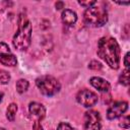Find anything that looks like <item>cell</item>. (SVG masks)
I'll return each instance as SVG.
<instances>
[{
	"mask_svg": "<svg viewBox=\"0 0 130 130\" xmlns=\"http://www.w3.org/2000/svg\"><path fill=\"white\" fill-rule=\"evenodd\" d=\"M78 3L81 5V6H84V7H86V8H88V7H91V6H93L95 3H96V1H78Z\"/></svg>",
	"mask_w": 130,
	"mask_h": 130,
	"instance_id": "19",
	"label": "cell"
},
{
	"mask_svg": "<svg viewBox=\"0 0 130 130\" xmlns=\"http://www.w3.org/2000/svg\"><path fill=\"white\" fill-rule=\"evenodd\" d=\"M89 82H90V84H91L94 88H96V89L100 90V91L108 92V91L111 89L110 83H109L106 79H104V78L94 76V77H91V78H90Z\"/></svg>",
	"mask_w": 130,
	"mask_h": 130,
	"instance_id": "10",
	"label": "cell"
},
{
	"mask_svg": "<svg viewBox=\"0 0 130 130\" xmlns=\"http://www.w3.org/2000/svg\"><path fill=\"white\" fill-rule=\"evenodd\" d=\"M10 80V74L3 70V69H0V83L1 84H7Z\"/></svg>",
	"mask_w": 130,
	"mask_h": 130,
	"instance_id": "15",
	"label": "cell"
},
{
	"mask_svg": "<svg viewBox=\"0 0 130 130\" xmlns=\"http://www.w3.org/2000/svg\"><path fill=\"white\" fill-rule=\"evenodd\" d=\"M88 68L92 69V70H100V69H102V64L98 61H91L88 64Z\"/></svg>",
	"mask_w": 130,
	"mask_h": 130,
	"instance_id": "16",
	"label": "cell"
},
{
	"mask_svg": "<svg viewBox=\"0 0 130 130\" xmlns=\"http://www.w3.org/2000/svg\"><path fill=\"white\" fill-rule=\"evenodd\" d=\"M28 111L30 116L35 119V121L41 122L45 116H46V109L42 104H39L37 102H32L28 106Z\"/></svg>",
	"mask_w": 130,
	"mask_h": 130,
	"instance_id": "9",
	"label": "cell"
},
{
	"mask_svg": "<svg viewBox=\"0 0 130 130\" xmlns=\"http://www.w3.org/2000/svg\"><path fill=\"white\" fill-rule=\"evenodd\" d=\"M28 85H29L28 84V81L25 80V79H19V80L16 81V84H15L16 90L19 93H23L24 91H26L27 88H28Z\"/></svg>",
	"mask_w": 130,
	"mask_h": 130,
	"instance_id": "13",
	"label": "cell"
},
{
	"mask_svg": "<svg viewBox=\"0 0 130 130\" xmlns=\"http://www.w3.org/2000/svg\"><path fill=\"white\" fill-rule=\"evenodd\" d=\"M77 102L85 108L92 107L98 102V94L89 89H81L76 95Z\"/></svg>",
	"mask_w": 130,
	"mask_h": 130,
	"instance_id": "6",
	"label": "cell"
},
{
	"mask_svg": "<svg viewBox=\"0 0 130 130\" xmlns=\"http://www.w3.org/2000/svg\"><path fill=\"white\" fill-rule=\"evenodd\" d=\"M101 115L99 112L90 110L84 115V130H101Z\"/></svg>",
	"mask_w": 130,
	"mask_h": 130,
	"instance_id": "5",
	"label": "cell"
},
{
	"mask_svg": "<svg viewBox=\"0 0 130 130\" xmlns=\"http://www.w3.org/2000/svg\"><path fill=\"white\" fill-rule=\"evenodd\" d=\"M57 130H75V129L72 128L68 123H64V122H62V123H60V124L58 125Z\"/></svg>",
	"mask_w": 130,
	"mask_h": 130,
	"instance_id": "18",
	"label": "cell"
},
{
	"mask_svg": "<svg viewBox=\"0 0 130 130\" xmlns=\"http://www.w3.org/2000/svg\"><path fill=\"white\" fill-rule=\"evenodd\" d=\"M117 3L120 5H128L129 4V2H117Z\"/></svg>",
	"mask_w": 130,
	"mask_h": 130,
	"instance_id": "23",
	"label": "cell"
},
{
	"mask_svg": "<svg viewBox=\"0 0 130 130\" xmlns=\"http://www.w3.org/2000/svg\"><path fill=\"white\" fill-rule=\"evenodd\" d=\"M36 84L40 91L47 96H52L60 90V82L51 75H43L36 79Z\"/></svg>",
	"mask_w": 130,
	"mask_h": 130,
	"instance_id": "4",
	"label": "cell"
},
{
	"mask_svg": "<svg viewBox=\"0 0 130 130\" xmlns=\"http://www.w3.org/2000/svg\"><path fill=\"white\" fill-rule=\"evenodd\" d=\"M95 4L91 7H88L84 11L83 19L87 25L100 27L106 24V22L108 21V12L106 8H104L103 6H95Z\"/></svg>",
	"mask_w": 130,
	"mask_h": 130,
	"instance_id": "3",
	"label": "cell"
},
{
	"mask_svg": "<svg viewBox=\"0 0 130 130\" xmlns=\"http://www.w3.org/2000/svg\"><path fill=\"white\" fill-rule=\"evenodd\" d=\"M62 21L66 25H73L77 20V15L74 11L70 9H65L62 12Z\"/></svg>",
	"mask_w": 130,
	"mask_h": 130,
	"instance_id": "11",
	"label": "cell"
},
{
	"mask_svg": "<svg viewBox=\"0 0 130 130\" xmlns=\"http://www.w3.org/2000/svg\"><path fill=\"white\" fill-rule=\"evenodd\" d=\"M56 8H57V9H62V8H64V2H62V1L56 2Z\"/></svg>",
	"mask_w": 130,
	"mask_h": 130,
	"instance_id": "22",
	"label": "cell"
},
{
	"mask_svg": "<svg viewBox=\"0 0 130 130\" xmlns=\"http://www.w3.org/2000/svg\"><path fill=\"white\" fill-rule=\"evenodd\" d=\"M0 63L5 66H15L17 64V60L13 53L10 51L8 45L0 42Z\"/></svg>",
	"mask_w": 130,
	"mask_h": 130,
	"instance_id": "7",
	"label": "cell"
},
{
	"mask_svg": "<svg viewBox=\"0 0 130 130\" xmlns=\"http://www.w3.org/2000/svg\"><path fill=\"white\" fill-rule=\"evenodd\" d=\"M2 98H3V93H2L1 91H0V102L2 101Z\"/></svg>",
	"mask_w": 130,
	"mask_h": 130,
	"instance_id": "24",
	"label": "cell"
},
{
	"mask_svg": "<svg viewBox=\"0 0 130 130\" xmlns=\"http://www.w3.org/2000/svg\"><path fill=\"white\" fill-rule=\"evenodd\" d=\"M17 112V106L16 104H10L7 108V112H6V117L9 121H13L15 119V115Z\"/></svg>",
	"mask_w": 130,
	"mask_h": 130,
	"instance_id": "12",
	"label": "cell"
},
{
	"mask_svg": "<svg viewBox=\"0 0 130 130\" xmlns=\"http://www.w3.org/2000/svg\"><path fill=\"white\" fill-rule=\"evenodd\" d=\"M120 127L124 128V129H129L130 127V122H129V116H126L122 119L121 123H120Z\"/></svg>",
	"mask_w": 130,
	"mask_h": 130,
	"instance_id": "17",
	"label": "cell"
},
{
	"mask_svg": "<svg viewBox=\"0 0 130 130\" xmlns=\"http://www.w3.org/2000/svg\"><path fill=\"white\" fill-rule=\"evenodd\" d=\"M124 64L126 66V68L129 67V53H127L125 55V57H124Z\"/></svg>",
	"mask_w": 130,
	"mask_h": 130,
	"instance_id": "21",
	"label": "cell"
},
{
	"mask_svg": "<svg viewBox=\"0 0 130 130\" xmlns=\"http://www.w3.org/2000/svg\"><path fill=\"white\" fill-rule=\"evenodd\" d=\"M119 81H120V83L123 84V85H126V86L129 85V70H128V68H126V69L122 72V74H121L120 77H119Z\"/></svg>",
	"mask_w": 130,
	"mask_h": 130,
	"instance_id": "14",
	"label": "cell"
},
{
	"mask_svg": "<svg viewBox=\"0 0 130 130\" xmlns=\"http://www.w3.org/2000/svg\"><path fill=\"white\" fill-rule=\"evenodd\" d=\"M31 41V23L27 17L20 14L18 19V28L13 37V46L18 51H25Z\"/></svg>",
	"mask_w": 130,
	"mask_h": 130,
	"instance_id": "2",
	"label": "cell"
},
{
	"mask_svg": "<svg viewBox=\"0 0 130 130\" xmlns=\"http://www.w3.org/2000/svg\"><path fill=\"white\" fill-rule=\"evenodd\" d=\"M98 55L111 68L118 69L120 63V47L111 37H104L98 43Z\"/></svg>",
	"mask_w": 130,
	"mask_h": 130,
	"instance_id": "1",
	"label": "cell"
},
{
	"mask_svg": "<svg viewBox=\"0 0 130 130\" xmlns=\"http://www.w3.org/2000/svg\"><path fill=\"white\" fill-rule=\"evenodd\" d=\"M128 109V103L127 102H116L114 103L107 112V118L109 120H113L116 118H119L122 116Z\"/></svg>",
	"mask_w": 130,
	"mask_h": 130,
	"instance_id": "8",
	"label": "cell"
},
{
	"mask_svg": "<svg viewBox=\"0 0 130 130\" xmlns=\"http://www.w3.org/2000/svg\"><path fill=\"white\" fill-rule=\"evenodd\" d=\"M0 130H5V129H3V128H0Z\"/></svg>",
	"mask_w": 130,
	"mask_h": 130,
	"instance_id": "25",
	"label": "cell"
},
{
	"mask_svg": "<svg viewBox=\"0 0 130 130\" xmlns=\"http://www.w3.org/2000/svg\"><path fill=\"white\" fill-rule=\"evenodd\" d=\"M32 130H43V127L41 125V122L35 121L32 124Z\"/></svg>",
	"mask_w": 130,
	"mask_h": 130,
	"instance_id": "20",
	"label": "cell"
}]
</instances>
